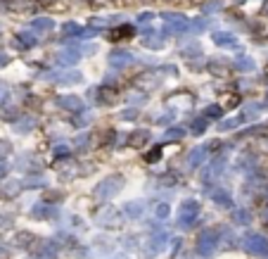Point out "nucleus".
I'll return each instance as SVG.
<instances>
[{"label": "nucleus", "mask_w": 268, "mask_h": 259, "mask_svg": "<svg viewBox=\"0 0 268 259\" xmlns=\"http://www.w3.org/2000/svg\"><path fill=\"white\" fill-rule=\"evenodd\" d=\"M121 185H124V176H107L105 181H100V183H98L95 195H98L100 200H107V198H112V195H114Z\"/></svg>", "instance_id": "1"}, {"label": "nucleus", "mask_w": 268, "mask_h": 259, "mask_svg": "<svg viewBox=\"0 0 268 259\" xmlns=\"http://www.w3.org/2000/svg\"><path fill=\"white\" fill-rule=\"evenodd\" d=\"M216 245H218V231H204V233L200 235V240H197V254L209 257Z\"/></svg>", "instance_id": "2"}, {"label": "nucleus", "mask_w": 268, "mask_h": 259, "mask_svg": "<svg viewBox=\"0 0 268 259\" xmlns=\"http://www.w3.org/2000/svg\"><path fill=\"white\" fill-rule=\"evenodd\" d=\"M197 214H200V205L195 200H185L183 207L178 209V224L181 226H190L197 219Z\"/></svg>", "instance_id": "3"}, {"label": "nucleus", "mask_w": 268, "mask_h": 259, "mask_svg": "<svg viewBox=\"0 0 268 259\" xmlns=\"http://www.w3.org/2000/svg\"><path fill=\"white\" fill-rule=\"evenodd\" d=\"M19 190H22V181H17V178H3L0 181V198L3 200H10V198H17Z\"/></svg>", "instance_id": "4"}, {"label": "nucleus", "mask_w": 268, "mask_h": 259, "mask_svg": "<svg viewBox=\"0 0 268 259\" xmlns=\"http://www.w3.org/2000/svg\"><path fill=\"white\" fill-rule=\"evenodd\" d=\"M247 245H244V247H247V250L251 252V254H259V257H268V240L266 238H261V235H249V238H247Z\"/></svg>", "instance_id": "5"}, {"label": "nucleus", "mask_w": 268, "mask_h": 259, "mask_svg": "<svg viewBox=\"0 0 268 259\" xmlns=\"http://www.w3.org/2000/svg\"><path fill=\"white\" fill-rule=\"evenodd\" d=\"M164 19H166V29L173 31V34H183V31L190 29V22L181 15H164Z\"/></svg>", "instance_id": "6"}, {"label": "nucleus", "mask_w": 268, "mask_h": 259, "mask_svg": "<svg viewBox=\"0 0 268 259\" xmlns=\"http://www.w3.org/2000/svg\"><path fill=\"white\" fill-rule=\"evenodd\" d=\"M98 221L105 226H119V214H117V209H112V207H102L100 212H98Z\"/></svg>", "instance_id": "7"}, {"label": "nucleus", "mask_w": 268, "mask_h": 259, "mask_svg": "<svg viewBox=\"0 0 268 259\" xmlns=\"http://www.w3.org/2000/svg\"><path fill=\"white\" fill-rule=\"evenodd\" d=\"M59 105L71 109V112H83V100H81L78 95H62V98H59Z\"/></svg>", "instance_id": "8"}, {"label": "nucleus", "mask_w": 268, "mask_h": 259, "mask_svg": "<svg viewBox=\"0 0 268 259\" xmlns=\"http://www.w3.org/2000/svg\"><path fill=\"white\" fill-rule=\"evenodd\" d=\"M147 141H150V131H133V134H131V138H128V145H131V148H135V150H140Z\"/></svg>", "instance_id": "9"}, {"label": "nucleus", "mask_w": 268, "mask_h": 259, "mask_svg": "<svg viewBox=\"0 0 268 259\" xmlns=\"http://www.w3.org/2000/svg\"><path fill=\"white\" fill-rule=\"evenodd\" d=\"M98 102H100V105H114V102H117V91H112L107 86L100 88V91H98Z\"/></svg>", "instance_id": "10"}, {"label": "nucleus", "mask_w": 268, "mask_h": 259, "mask_svg": "<svg viewBox=\"0 0 268 259\" xmlns=\"http://www.w3.org/2000/svg\"><path fill=\"white\" fill-rule=\"evenodd\" d=\"M109 62H112L114 67H126V64H131L133 59H131V55H128V52H112Z\"/></svg>", "instance_id": "11"}, {"label": "nucleus", "mask_w": 268, "mask_h": 259, "mask_svg": "<svg viewBox=\"0 0 268 259\" xmlns=\"http://www.w3.org/2000/svg\"><path fill=\"white\" fill-rule=\"evenodd\" d=\"M71 169H74V162H71V159H62L57 164V174H62V178H71V176H74Z\"/></svg>", "instance_id": "12"}, {"label": "nucleus", "mask_w": 268, "mask_h": 259, "mask_svg": "<svg viewBox=\"0 0 268 259\" xmlns=\"http://www.w3.org/2000/svg\"><path fill=\"white\" fill-rule=\"evenodd\" d=\"M204 157H207V148H195V152H190L188 162H190V167H200Z\"/></svg>", "instance_id": "13"}, {"label": "nucleus", "mask_w": 268, "mask_h": 259, "mask_svg": "<svg viewBox=\"0 0 268 259\" xmlns=\"http://www.w3.org/2000/svg\"><path fill=\"white\" fill-rule=\"evenodd\" d=\"M17 242H19V247H24V250H31V242L34 245H38V238L31 233H19L17 235Z\"/></svg>", "instance_id": "14"}, {"label": "nucleus", "mask_w": 268, "mask_h": 259, "mask_svg": "<svg viewBox=\"0 0 268 259\" xmlns=\"http://www.w3.org/2000/svg\"><path fill=\"white\" fill-rule=\"evenodd\" d=\"M133 31H135L133 26H119V29H114V31H112V38H114V41H121V38H128Z\"/></svg>", "instance_id": "15"}, {"label": "nucleus", "mask_w": 268, "mask_h": 259, "mask_svg": "<svg viewBox=\"0 0 268 259\" xmlns=\"http://www.w3.org/2000/svg\"><path fill=\"white\" fill-rule=\"evenodd\" d=\"M0 117L8 119V121H15V119L19 117L17 107H12V105H5V107H0Z\"/></svg>", "instance_id": "16"}, {"label": "nucleus", "mask_w": 268, "mask_h": 259, "mask_svg": "<svg viewBox=\"0 0 268 259\" xmlns=\"http://www.w3.org/2000/svg\"><path fill=\"white\" fill-rule=\"evenodd\" d=\"M126 214H128V217H140V214H143V205H140V202H128V205H126Z\"/></svg>", "instance_id": "17"}, {"label": "nucleus", "mask_w": 268, "mask_h": 259, "mask_svg": "<svg viewBox=\"0 0 268 259\" xmlns=\"http://www.w3.org/2000/svg\"><path fill=\"white\" fill-rule=\"evenodd\" d=\"M214 41H216L218 45H233L235 38L233 36H228V34H214Z\"/></svg>", "instance_id": "18"}, {"label": "nucleus", "mask_w": 268, "mask_h": 259, "mask_svg": "<svg viewBox=\"0 0 268 259\" xmlns=\"http://www.w3.org/2000/svg\"><path fill=\"white\" fill-rule=\"evenodd\" d=\"M34 126H36L34 119H24V121H19V124H17V128H19V134H29Z\"/></svg>", "instance_id": "19"}, {"label": "nucleus", "mask_w": 268, "mask_h": 259, "mask_svg": "<svg viewBox=\"0 0 268 259\" xmlns=\"http://www.w3.org/2000/svg\"><path fill=\"white\" fill-rule=\"evenodd\" d=\"M221 114H223V109L218 107V105H214V107H207V114H204V119H221Z\"/></svg>", "instance_id": "20"}, {"label": "nucleus", "mask_w": 268, "mask_h": 259, "mask_svg": "<svg viewBox=\"0 0 268 259\" xmlns=\"http://www.w3.org/2000/svg\"><path fill=\"white\" fill-rule=\"evenodd\" d=\"M154 214H157V217H159V219H166L168 214H171V209H168V205H164V202H159V205L154 207Z\"/></svg>", "instance_id": "21"}, {"label": "nucleus", "mask_w": 268, "mask_h": 259, "mask_svg": "<svg viewBox=\"0 0 268 259\" xmlns=\"http://www.w3.org/2000/svg\"><path fill=\"white\" fill-rule=\"evenodd\" d=\"M211 198H214V200H216L218 205H223V207H230V200H228V198H226V195H223L221 190H216L214 195H211Z\"/></svg>", "instance_id": "22"}, {"label": "nucleus", "mask_w": 268, "mask_h": 259, "mask_svg": "<svg viewBox=\"0 0 268 259\" xmlns=\"http://www.w3.org/2000/svg\"><path fill=\"white\" fill-rule=\"evenodd\" d=\"M50 26H52L50 19H36V22H34V29H43V31H48Z\"/></svg>", "instance_id": "23"}, {"label": "nucleus", "mask_w": 268, "mask_h": 259, "mask_svg": "<svg viewBox=\"0 0 268 259\" xmlns=\"http://www.w3.org/2000/svg\"><path fill=\"white\" fill-rule=\"evenodd\" d=\"M143 43L147 45V48H161V45H164L161 38H143Z\"/></svg>", "instance_id": "24"}, {"label": "nucleus", "mask_w": 268, "mask_h": 259, "mask_svg": "<svg viewBox=\"0 0 268 259\" xmlns=\"http://www.w3.org/2000/svg\"><path fill=\"white\" fill-rule=\"evenodd\" d=\"M171 105H173V107H178V105H190V98H188V95H181V98H171Z\"/></svg>", "instance_id": "25"}, {"label": "nucleus", "mask_w": 268, "mask_h": 259, "mask_svg": "<svg viewBox=\"0 0 268 259\" xmlns=\"http://www.w3.org/2000/svg\"><path fill=\"white\" fill-rule=\"evenodd\" d=\"M10 150H12V145H10L8 141H0V159H3V157H8V155H10Z\"/></svg>", "instance_id": "26"}, {"label": "nucleus", "mask_w": 268, "mask_h": 259, "mask_svg": "<svg viewBox=\"0 0 268 259\" xmlns=\"http://www.w3.org/2000/svg\"><path fill=\"white\" fill-rule=\"evenodd\" d=\"M76 59H78L76 52H64V55H62V62H64V64H74Z\"/></svg>", "instance_id": "27"}, {"label": "nucleus", "mask_w": 268, "mask_h": 259, "mask_svg": "<svg viewBox=\"0 0 268 259\" xmlns=\"http://www.w3.org/2000/svg\"><path fill=\"white\" fill-rule=\"evenodd\" d=\"M204 124H207V119H200V121H195V124H193V134L200 136L202 131H204Z\"/></svg>", "instance_id": "28"}, {"label": "nucleus", "mask_w": 268, "mask_h": 259, "mask_svg": "<svg viewBox=\"0 0 268 259\" xmlns=\"http://www.w3.org/2000/svg\"><path fill=\"white\" fill-rule=\"evenodd\" d=\"M161 157V150L159 148H154V152H147V162H157Z\"/></svg>", "instance_id": "29"}, {"label": "nucleus", "mask_w": 268, "mask_h": 259, "mask_svg": "<svg viewBox=\"0 0 268 259\" xmlns=\"http://www.w3.org/2000/svg\"><path fill=\"white\" fill-rule=\"evenodd\" d=\"M62 31H64V34H81V29H78L76 24H67L64 29H62Z\"/></svg>", "instance_id": "30"}, {"label": "nucleus", "mask_w": 268, "mask_h": 259, "mask_svg": "<svg viewBox=\"0 0 268 259\" xmlns=\"http://www.w3.org/2000/svg\"><path fill=\"white\" fill-rule=\"evenodd\" d=\"M209 69H211V72H216L218 76H226V74H228V69H223V67H221V64H211Z\"/></svg>", "instance_id": "31"}, {"label": "nucleus", "mask_w": 268, "mask_h": 259, "mask_svg": "<svg viewBox=\"0 0 268 259\" xmlns=\"http://www.w3.org/2000/svg\"><path fill=\"white\" fill-rule=\"evenodd\" d=\"M173 114H176V112H168V114H164V117H159V119H157V124H168V121L173 119Z\"/></svg>", "instance_id": "32"}, {"label": "nucleus", "mask_w": 268, "mask_h": 259, "mask_svg": "<svg viewBox=\"0 0 268 259\" xmlns=\"http://www.w3.org/2000/svg\"><path fill=\"white\" fill-rule=\"evenodd\" d=\"M183 136V128H168V138H181Z\"/></svg>", "instance_id": "33"}, {"label": "nucleus", "mask_w": 268, "mask_h": 259, "mask_svg": "<svg viewBox=\"0 0 268 259\" xmlns=\"http://www.w3.org/2000/svg\"><path fill=\"white\" fill-rule=\"evenodd\" d=\"M62 195L59 192H45V200H59Z\"/></svg>", "instance_id": "34"}, {"label": "nucleus", "mask_w": 268, "mask_h": 259, "mask_svg": "<svg viewBox=\"0 0 268 259\" xmlns=\"http://www.w3.org/2000/svg\"><path fill=\"white\" fill-rule=\"evenodd\" d=\"M67 150H69L67 145H57V155H67Z\"/></svg>", "instance_id": "35"}, {"label": "nucleus", "mask_w": 268, "mask_h": 259, "mask_svg": "<svg viewBox=\"0 0 268 259\" xmlns=\"http://www.w3.org/2000/svg\"><path fill=\"white\" fill-rule=\"evenodd\" d=\"M0 259H10V257H8V252H5V250H0Z\"/></svg>", "instance_id": "36"}, {"label": "nucleus", "mask_w": 268, "mask_h": 259, "mask_svg": "<svg viewBox=\"0 0 268 259\" xmlns=\"http://www.w3.org/2000/svg\"><path fill=\"white\" fill-rule=\"evenodd\" d=\"M10 3H22V5H24V3H26V0H10Z\"/></svg>", "instance_id": "37"}, {"label": "nucleus", "mask_w": 268, "mask_h": 259, "mask_svg": "<svg viewBox=\"0 0 268 259\" xmlns=\"http://www.w3.org/2000/svg\"><path fill=\"white\" fill-rule=\"evenodd\" d=\"M5 62H8V59H5V57H0V64H5Z\"/></svg>", "instance_id": "38"}, {"label": "nucleus", "mask_w": 268, "mask_h": 259, "mask_svg": "<svg viewBox=\"0 0 268 259\" xmlns=\"http://www.w3.org/2000/svg\"><path fill=\"white\" fill-rule=\"evenodd\" d=\"M43 3H45V5H52V0H43Z\"/></svg>", "instance_id": "39"}, {"label": "nucleus", "mask_w": 268, "mask_h": 259, "mask_svg": "<svg viewBox=\"0 0 268 259\" xmlns=\"http://www.w3.org/2000/svg\"><path fill=\"white\" fill-rule=\"evenodd\" d=\"M121 3H131V0H121Z\"/></svg>", "instance_id": "40"}]
</instances>
